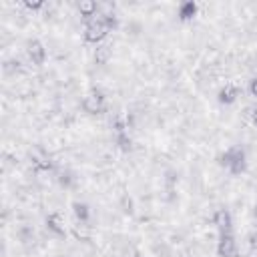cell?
Listing matches in <instances>:
<instances>
[{
    "label": "cell",
    "instance_id": "obj_3",
    "mask_svg": "<svg viewBox=\"0 0 257 257\" xmlns=\"http://www.w3.org/2000/svg\"><path fill=\"white\" fill-rule=\"evenodd\" d=\"M219 253L223 257H235V241L229 233L221 235V241H219Z\"/></svg>",
    "mask_w": 257,
    "mask_h": 257
},
{
    "label": "cell",
    "instance_id": "obj_11",
    "mask_svg": "<svg viewBox=\"0 0 257 257\" xmlns=\"http://www.w3.org/2000/svg\"><path fill=\"white\" fill-rule=\"evenodd\" d=\"M195 14V4L193 2H185L181 6V18H191Z\"/></svg>",
    "mask_w": 257,
    "mask_h": 257
},
{
    "label": "cell",
    "instance_id": "obj_5",
    "mask_svg": "<svg viewBox=\"0 0 257 257\" xmlns=\"http://www.w3.org/2000/svg\"><path fill=\"white\" fill-rule=\"evenodd\" d=\"M215 225L221 229L223 233H229V227H231V217H229V213L225 211V209H219L217 213H215Z\"/></svg>",
    "mask_w": 257,
    "mask_h": 257
},
{
    "label": "cell",
    "instance_id": "obj_4",
    "mask_svg": "<svg viewBox=\"0 0 257 257\" xmlns=\"http://www.w3.org/2000/svg\"><path fill=\"white\" fill-rule=\"evenodd\" d=\"M28 56L32 58V62L43 64V60H45V49H43V45L39 41L28 43Z\"/></svg>",
    "mask_w": 257,
    "mask_h": 257
},
{
    "label": "cell",
    "instance_id": "obj_9",
    "mask_svg": "<svg viewBox=\"0 0 257 257\" xmlns=\"http://www.w3.org/2000/svg\"><path fill=\"white\" fill-rule=\"evenodd\" d=\"M79 10H81L83 16H93L97 12V4L91 2V0H83V2L79 4Z\"/></svg>",
    "mask_w": 257,
    "mask_h": 257
},
{
    "label": "cell",
    "instance_id": "obj_10",
    "mask_svg": "<svg viewBox=\"0 0 257 257\" xmlns=\"http://www.w3.org/2000/svg\"><path fill=\"white\" fill-rule=\"evenodd\" d=\"M72 231H75V237H79V239H83V241H87L89 237H91V231L85 227V225H75V229H72Z\"/></svg>",
    "mask_w": 257,
    "mask_h": 257
},
{
    "label": "cell",
    "instance_id": "obj_15",
    "mask_svg": "<svg viewBox=\"0 0 257 257\" xmlns=\"http://www.w3.org/2000/svg\"><path fill=\"white\" fill-rule=\"evenodd\" d=\"M251 121H253V125L257 127V108H255V111H251Z\"/></svg>",
    "mask_w": 257,
    "mask_h": 257
},
{
    "label": "cell",
    "instance_id": "obj_14",
    "mask_svg": "<svg viewBox=\"0 0 257 257\" xmlns=\"http://www.w3.org/2000/svg\"><path fill=\"white\" fill-rule=\"evenodd\" d=\"M26 6H28V8H41V6H43V2H41V0H34V2H30V0H28Z\"/></svg>",
    "mask_w": 257,
    "mask_h": 257
},
{
    "label": "cell",
    "instance_id": "obj_13",
    "mask_svg": "<svg viewBox=\"0 0 257 257\" xmlns=\"http://www.w3.org/2000/svg\"><path fill=\"white\" fill-rule=\"evenodd\" d=\"M249 93H251L253 97H257V79L251 81V85H249Z\"/></svg>",
    "mask_w": 257,
    "mask_h": 257
},
{
    "label": "cell",
    "instance_id": "obj_12",
    "mask_svg": "<svg viewBox=\"0 0 257 257\" xmlns=\"http://www.w3.org/2000/svg\"><path fill=\"white\" fill-rule=\"evenodd\" d=\"M75 213H77V217H79V219H83V221H85V219L89 217L87 205H81V203H77V205H75Z\"/></svg>",
    "mask_w": 257,
    "mask_h": 257
},
{
    "label": "cell",
    "instance_id": "obj_2",
    "mask_svg": "<svg viewBox=\"0 0 257 257\" xmlns=\"http://www.w3.org/2000/svg\"><path fill=\"white\" fill-rule=\"evenodd\" d=\"M83 106H85L87 113H99L101 108H103V97L99 93H91V95L85 97Z\"/></svg>",
    "mask_w": 257,
    "mask_h": 257
},
{
    "label": "cell",
    "instance_id": "obj_1",
    "mask_svg": "<svg viewBox=\"0 0 257 257\" xmlns=\"http://www.w3.org/2000/svg\"><path fill=\"white\" fill-rule=\"evenodd\" d=\"M108 26H111V18H108V20H95V22H91V24L87 26L85 39H87L89 43H99V41H103L104 36H106V32H108Z\"/></svg>",
    "mask_w": 257,
    "mask_h": 257
},
{
    "label": "cell",
    "instance_id": "obj_6",
    "mask_svg": "<svg viewBox=\"0 0 257 257\" xmlns=\"http://www.w3.org/2000/svg\"><path fill=\"white\" fill-rule=\"evenodd\" d=\"M47 223H49V229H52L54 233H64V219L60 213H52Z\"/></svg>",
    "mask_w": 257,
    "mask_h": 257
},
{
    "label": "cell",
    "instance_id": "obj_8",
    "mask_svg": "<svg viewBox=\"0 0 257 257\" xmlns=\"http://www.w3.org/2000/svg\"><path fill=\"white\" fill-rule=\"evenodd\" d=\"M108 58H111V47L103 45V47H99V49L95 51V60H97L99 64H104V62H108Z\"/></svg>",
    "mask_w": 257,
    "mask_h": 257
},
{
    "label": "cell",
    "instance_id": "obj_7",
    "mask_svg": "<svg viewBox=\"0 0 257 257\" xmlns=\"http://www.w3.org/2000/svg\"><path fill=\"white\" fill-rule=\"evenodd\" d=\"M235 99H237V87H233V85H227L219 93V101L221 103H233Z\"/></svg>",
    "mask_w": 257,
    "mask_h": 257
},
{
    "label": "cell",
    "instance_id": "obj_16",
    "mask_svg": "<svg viewBox=\"0 0 257 257\" xmlns=\"http://www.w3.org/2000/svg\"><path fill=\"white\" fill-rule=\"evenodd\" d=\"M249 257H257V247H251V251H249Z\"/></svg>",
    "mask_w": 257,
    "mask_h": 257
}]
</instances>
